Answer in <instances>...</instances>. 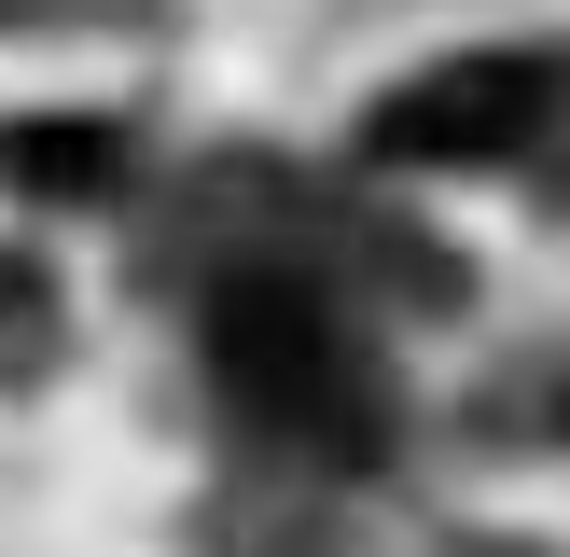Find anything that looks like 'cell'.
Returning <instances> with one entry per match:
<instances>
[{
    "mask_svg": "<svg viewBox=\"0 0 570 557\" xmlns=\"http://www.w3.org/2000/svg\"><path fill=\"white\" fill-rule=\"evenodd\" d=\"M209 377L237 390L265 432L334 446V460H376V390H362V349H348V321L321 306V278L237 265L209 293Z\"/></svg>",
    "mask_w": 570,
    "mask_h": 557,
    "instance_id": "1",
    "label": "cell"
},
{
    "mask_svg": "<svg viewBox=\"0 0 570 557\" xmlns=\"http://www.w3.org/2000/svg\"><path fill=\"white\" fill-rule=\"evenodd\" d=\"M543 126H557V56L488 42V56H432L417 84H390V98L362 111V154L376 167H501Z\"/></svg>",
    "mask_w": 570,
    "mask_h": 557,
    "instance_id": "2",
    "label": "cell"
},
{
    "mask_svg": "<svg viewBox=\"0 0 570 557\" xmlns=\"http://www.w3.org/2000/svg\"><path fill=\"white\" fill-rule=\"evenodd\" d=\"M0 154H14L28 195H98L111 182V126H14Z\"/></svg>",
    "mask_w": 570,
    "mask_h": 557,
    "instance_id": "3",
    "label": "cell"
}]
</instances>
